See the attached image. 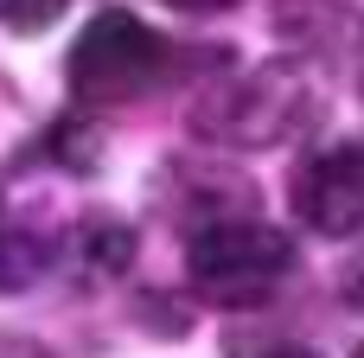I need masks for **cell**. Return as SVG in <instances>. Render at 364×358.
<instances>
[{
	"label": "cell",
	"instance_id": "7a4b0ae2",
	"mask_svg": "<svg viewBox=\"0 0 364 358\" xmlns=\"http://www.w3.org/2000/svg\"><path fill=\"white\" fill-rule=\"evenodd\" d=\"M166 58H173V45L147 19H134L128 6H102L77 32L64 70H70V90L83 102H128L166 77Z\"/></svg>",
	"mask_w": 364,
	"mask_h": 358
},
{
	"label": "cell",
	"instance_id": "277c9868",
	"mask_svg": "<svg viewBox=\"0 0 364 358\" xmlns=\"http://www.w3.org/2000/svg\"><path fill=\"white\" fill-rule=\"evenodd\" d=\"M294 211L320 237L364 231V147H326L294 173Z\"/></svg>",
	"mask_w": 364,
	"mask_h": 358
},
{
	"label": "cell",
	"instance_id": "3957f363",
	"mask_svg": "<svg viewBox=\"0 0 364 358\" xmlns=\"http://www.w3.org/2000/svg\"><path fill=\"white\" fill-rule=\"evenodd\" d=\"M307 115H314V90L301 83V70H288V64H262V70L230 77V83L198 109V128L218 135V141L269 147V141L294 135Z\"/></svg>",
	"mask_w": 364,
	"mask_h": 358
},
{
	"label": "cell",
	"instance_id": "6da1fadb",
	"mask_svg": "<svg viewBox=\"0 0 364 358\" xmlns=\"http://www.w3.org/2000/svg\"><path fill=\"white\" fill-rule=\"evenodd\" d=\"M288 269H294V243H288V231H275L262 218H205L186 237V275L218 307L269 301L288 282Z\"/></svg>",
	"mask_w": 364,
	"mask_h": 358
},
{
	"label": "cell",
	"instance_id": "52a82bcc",
	"mask_svg": "<svg viewBox=\"0 0 364 358\" xmlns=\"http://www.w3.org/2000/svg\"><path fill=\"white\" fill-rule=\"evenodd\" d=\"M70 0H0V26L6 32H45L51 19H64Z\"/></svg>",
	"mask_w": 364,
	"mask_h": 358
},
{
	"label": "cell",
	"instance_id": "8992f818",
	"mask_svg": "<svg viewBox=\"0 0 364 358\" xmlns=\"http://www.w3.org/2000/svg\"><path fill=\"white\" fill-rule=\"evenodd\" d=\"M77 256H90L102 275H115V269H128V256H134V231H128L122 218H90V224L77 231Z\"/></svg>",
	"mask_w": 364,
	"mask_h": 358
},
{
	"label": "cell",
	"instance_id": "ba28073f",
	"mask_svg": "<svg viewBox=\"0 0 364 358\" xmlns=\"http://www.w3.org/2000/svg\"><path fill=\"white\" fill-rule=\"evenodd\" d=\"M339 295H346V301L364 314V256H352V263L339 269Z\"/></svg>",
	"mask_w": 364,
	"mask_h": 358
},
{
	"label": "cell",
	"instance_id": "5b68a950",
	"mask_svg": "<svg viewBox=\"0 0 364 358\" xmlns=\"http://www.w3.org/2000/svg\"><path fill=\"white\" fill-rule=\"evenodd\" d=\"M45 263H51V243H45L32 224H0V295L38 282Z\"/></svg>",
	"mask_w": 364,
	"mask_h": 358
},
{
	"label": "cell",
	"instance_id": "30bf717a",
	"mask_svg": "<svg viewBox=\"0 0 364 358\" xmlns=\"http://www.w3.org/2000/svg\"><path fill=\"white\" fill-rule=\"evenodd\" d=\"M166 6H179V13H230L237 0H166Z\"/></svg>",
	"mask_w": 364,
	"mask_h": 358
},
{
	"label": "cell",
	"instance_id": "9c48e42d",
	"mask_svg": "<svg viewBox=\"0 0 364 358\" xmlns=\"http://www.w3.org/2000/svg\"><path fill=\"white\" fill-rule=\"evenodd\" d=\"M243 358H320L314 346H301V339H269L262 352H243Z\"/></svg>",
	"mask_w": 364,
	"mask_h": 358
},
{
	"label": "cell",
	"instance_id": "8fae6325",
	"mask_svg": "<svg viewBox=\"0 0 364 358\" xmlns=\"http://www.w3.org/2000/svg\"><path fill=\"white\" fill-rule=\"evenodd\" d=\"M352 358H364V346H358V352H352Z\"/></svg>",
	"mask_w": 364,
	"mask_h": 358
}]
</instances>
